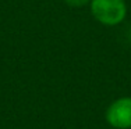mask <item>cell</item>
Segmentation results:
<instances>
[{"label":"cell","mask_w":131,"mask_h":129,"mask_svg":"<svg viewBox=\"0 0 131 129\" xmlns=\"http://www.w3.org/2000/svg\"><path fill=\"white\" fill-rule=\"evenodd\" d=\"M91 8L95 18L105 25H116L126 17L123 0H92Z\"/></svg>","instance_id":"1"},{"label":"cell","mask_w":131,"mask_h":129,"mask_svg":"<svg viewBox=\"0 0 131 129\" xmlns=\"http://www.w3.org/2000/svg\"><path fill=\"white\" fill-rule=\"evenodd\" d=\"M107 122L114 128L127 129L131 128V99L124 97L114 101L106 114Z\"/></svg>","instance_id":"2"},{"label":"cell","mask_w":131,"mask_h":129,"mask_svg":"<svg viewBox=\"0 0 131 129\" xmlns=\"http://www.w3.org/2000/svg\"><path fill=\"white\" fill-rule=\"evenodd\" d=\"M89 0H66V3L70 6H73V7H81V6L86 4Z\"/></svg>","instance_id":"3"}]
</instances>
